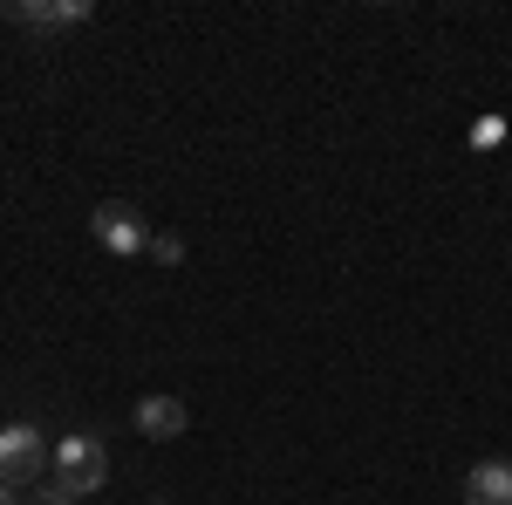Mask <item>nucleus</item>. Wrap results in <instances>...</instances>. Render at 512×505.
<instances>
[{
    "label": "nucleus",
    "instance_id": "obj_3",
    "mask_svg": "<svg viewBox=\"0 0 512 505\" xmlns=\"http://www.w3.org/2000/svg\"><path fill=\"white\" fill-rule=\"evenodd\" d=\"M55 471H62V485H69V492H96V485H103V478H110V451H103V437H96V430H76V437H62V444H55Z\"/></svg>",
    "mask_w": 512,
    "mask_h": 505
},
{
    "label": "nucleus",
    "instance_id": "obj_4",
    "mask_svg": "<svg viewBox=\"0 0 512 505\" xmlns=\"http://www.w3.org/2000/svg\"><path fill=\"white\" fill-rule=\"evenodd\" d=\"M0 21H28V28H69V21H89V0H0Z\"/></svg>",
    "mask_w": 512,
    "mask_h": 505
},
{
    "label": "nucleus",
    "instance_id": "obj_2",
    "mask_svg": "<svg viewBox=\"0 0 512 505\" xmlns=\"http://www.w3.org/2000/svg\"><path fill=\"white\" fill-rule=\"evenodd\" d=\"M41 465H48V437H41L35 424L0 430V485H7V492H28L41 478Z\"/></svg>",
    "mask_w": 512,
    "mask_h": 505
},
{
    "label": "nucleus",
    "instance_id": "obj_1",
    "mask_svg": "<svg viewBox=\"0 0 512 505\" xmlns=\"http://www.w3.org/2000/svg\"><path fill=\"white\" fill-rule=\"evenodd\" d=\"M89 233H96L103 253H117V260L151 253V226H144V212H137V205H123V198H110V205H96V212H89Z\"/></svg>",
    "mask_w": 512,
    "mask_h": 505
},
{
    "label": "nucleus",
    "instance_id": "obj_6",
    "mask_svg": "<svg viewBox=\"0 0 512 505\" xmlns=\"http://www.w3.org/2000/svg\"><path fill=\"white\" fill-rule=\"evenodd\" d=\"M185 424H192V410L178 396H144L137 403V430L144 437H185Z\"/></svg>",
    "mask_w": 512,
    "mask_h": 505
},
{
    "label": "nucleus",
    "instance_id": "obj_9",
    "mask_svg": "<svg viewBox=\"0 0 512 505\" xmlns=\"http://www.w3.org/2000/svg\"><path fill=\"white\" fill-rule=\"evenodd\" d=\"M0 505H21V492H7V485H0Z\"/></svg>",
    "mask_w": 512,
    "mask_h": 505
},
{
    "label": "nucleus",
    "instance_id": "obj_10",
    "mask_svg": "<svg viewBox=\"0 0 512 505\" xmlns=\"http://www.w3.org/2000/svg\"><path fill=\"white\" fill-rule=\"evenodd\" d=\"M158 505H164V499H158Z\"/></svg>",
    "mask_w": 512,
    "mask_h": 505
},
{
    "label": "nucleus",
    "instance_id": "obj_8",
    "mask_svg": "<svg viewBox=\"0 0 512 505\" xmlns=\"http://www.w3.org/2000/svg\"><path fill=\"white\" fill-rule=\"evenodd\" d=\"M41 505H76V492H69V485H62V478H55V485H48V492H41Z\"/></svg>",
    "mask_w": 512,
    "mask_h": 505
},
{
    "label": "nucleus",
    "instance_id": "obj_5",
    "mask_svg": "<svg viewBox=\"0 0 512 505\" xmlns=\"http://www.w3.org/2000/svg\"><path fill=\"white\" fill-rule=\"evenodd\" d=\"M465 505H512V458H485L465 471Z\"/></svg>",
    "mask_w": 512,
    "mask_h": 505
},
{
    "label": "nucleus",
    "instance_id": "obj_7",
    "mask_svg": "<svg viewBox=\"0 0 512 505\" xmlns=\"http://www.w3.org/2000/svg\"><path fill=\"white\" fill-rule=\"evenodd\" d=\"M151 260L178 267V260H185V239H178V233H151Z\"/></svg>",
    "mask_w": 512,
    "mask_h": 505
}]
</instances>
